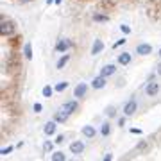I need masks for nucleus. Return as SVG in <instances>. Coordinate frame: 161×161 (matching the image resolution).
Wrapping results in <instances>:
<instances>
[{
  "label": "nucleus",
  "mask_w": 161,
  "mask_h": 161,
  "mask_svg": "<svg viewBox=\"0 0 161 161\" xmlns=\"http://www.w3.org/2000/svg\"><path fill=\"white\" fill-rule=\"evenodd\" d=\"M6 68H7V74H20L22 70V63H20V56L16 52H11L9 58H7V63H6Z\"/></svg>",
  "instance_id": "nucleus-1"
},
{
  "label": "nucleus",
  "mask_w": 161,
  "mask_h": 161,
  "mask_svg": "<svg viewBox=\"0 0 161 161\" xmlns=\"http://www.w3.org/2000/svg\"><path fill=\"white\" fill-rule=\"evenodd\" d=\"M14 31H16V23L11 22V20H7L6 16H2V20H0V34L11 36Z\"/></svg>",
  "instance_id": "nucleus-2"
},
{
  "label": "nucleus",
  "mask_w": 161,
  "mask_h": 161,
  "mask_svg": "<svg viewBox=\"0 0 161 161\" xmlns=\"http://www.w3.org/2000/svg\"><path fill=\"white\" fill-rule=\"evenodd\" d=\"M136 108H138V104H136V100L134 98H131L129 102L124 106V115L125 116H131V115H134L136 113Z\"/></svg>",
  "instance_id": "nucleus-3"
},
{
  "label": "nucleus",
  "mask_w": 161,
  "mask_h": 161,
  "mask_svg": "<svg viewBox=\"0 0 161 161\" xmlns=\"http://www.w3.org/2000/svg\"><path fill=\"white\" fill-rule=\"evenodd\" d=\"M115 7H116L115 0H100L98 2V9L100 11H113Z\"/></svg>",
  "instance_id": "nucleus-4"
},
{
  "label": "nucleus",
  "mask_w": 161,
  "mask_h": 161,
  "mask_svg": "<svg viewBox=\"0 0 161 161\" xmlns=\"http://www.w3.org/2000/svg\"><path fill=\"white\" fill-rule=\"evenodd\" d=\"M68 116H70V113H68L66 109H64V108H61V109H59L58 113H56V115H54V120L59 122V124H64V122L68 120Z\"/></svg>",
  "instance_id": "nucleus-5"
},
{
  "label": "nucleus",
  "mask_w": 161,
  "mask_h": 161,
  "mask_svg": "<svg viewBox=\"0 0 161 161\" xmlns=\"http://www.w3.org/2000/svg\"><path fill=\"white\" fill-rule=\"evenodd\" d=\"M145 93H147L149 97H156V95L159 93V82H150L149 86L145 88Z\"/></svg>",
  "instance_id": "nucleus-6"
},
{
  "label": "nucleus",
  "mask_w": 161,
  "mask_h": 161,
  "mask_svg": "<svg viewBox=\"0 0 161 161\" xmlns=\"http://www.w3.org/2000/svg\"><path fill=\"white\" fill-rule=\"evenodd\" d=\"M88 92V84L86 82H80V84H77V88H75V92H74V97L77 98H82L84 95H86Z\"/></svg>",
  "instance_id": "nucleus-7"
},
{
  "label": "nucleus",
  "mask_w": 161,
  "mask_h": 161,
  "mask_svg": "<svg viewBox=\"0 0 161 161\" xmlns=\"http://www.w3.org/2000/svg\"><path fill=\"white\" fill-rule=\"evenodd\" d=\"M72 47V41L70 40H59L58 43H56V50L58 52H66Z\"/></svg>",
  "instance_id": "nucleus-8"
},
{
  "label": "nucleus",
  "mask_w": 161,
  "mask_h": 161,
  "mask_svg": "<svg viewBox=\"0 0 161 161\" xmlns=\"http://www.w3.org/2000/svg\"><path fill=\"white\" fill-rule=\"evenodd\" d=\"M92 86L95 88V90H100V88H104V86H106V77H104V75H98V77H95V79H93V82H92Z\"/></svg>",
  "instance_id": "nucleus-9"
},
{
  "label": "nucleus",
  "mask_w": 161,
  "mask_h": 161,
  "mask_svg": "<svg viewBox=\"0 0 161 161\" xmlns=\"http://www.w3.org/2000/svg\"><path fill=\"white\" fill-rule=\"evenodd\" d=\"M56 124H58L56 120L47 122V124H45V134H47V136H52V134L56 132V129H58V125H56Z\"/></svg>",
  "instance_id": "nucleus-10"
},
{
  "label": "nucleus",
  "mask_w": 161,
  "mask_h": 161,
  "mask_svg": "<svg viewBox=\"0 0 161 161\" xmlns=\"http://www.w3.org/2000/svg\"><path fill=\"white\" fill-rule=\"evenodd\" d=\"M70 150H72L74 154H82V152H84V143H82V142H74V143L70 145Z\"/></svg>",
  "instance_id": "nucleus-11"
},
{
  "label": "nucleus",
  "mask_w": 161,
  "mask_h": 161,
  "mask_svg": "<svg viewBox=\"0 0 161 161\" xmlns=\"http://www.w3.org/2000/svg\"><path fill=\"white\" fill-rule=\"evenodd\" d=\"M116 72V66L115 64H106L102 70H100V75H104V77H109V75H113Z\"/></svg>",
  "instance_id": "nucleus-12"
},
{
  "label": "nucleus",
  "mask_w": 161,
  "mask_h": 161,
  "mask_svg": "<svg viewBox=\"0 0 161 161\" xmlns=\"http://www.w3.org/2000/svg\"><path fill=\"white\" fill-rule=\"evenodd\" d=\"M136 52H138L140 56H147V54H150V52H152V47L147 45V43H142V45H138Z\"/></svg>",
  "instance_id": "nucleus-13"
},
{
  "label": "nucleus",
  "mask_w": 161,
  "mask_h": 161,
  "mask_svg": "<svg viewBox=\"0 0 161 161\" xmlns=\"http://www.w3.org/2000/svg\"><path fill=\"white\" fill-rule=\"evenodd\" d=\"M63 108H64L66 111H68L70 115H72V113H75V111H77V108H79V104L75 102V100H70V102H66V104H64Z\"/></svg>",
  "instance_id": "nucleus-14"
},
{
  "label": "nucleus",
  "mask_w": 161,
  "mask_h": 161,
  "mask_svg": "<svg viewBox=\"0 0 161 161\" xmlns=\"http://www.w3.org/2000/svg\"><path fill=\"white\" fill-rule=\"evenodd\" d=\"M104 48V43L102 40H95V43H93V48H92V56H97L98 52Z\"/></svg>",
  "instance_id": "nucleus-15"
},
{
  "label": "nucleus",
  "mask_w": 161,
  "mask_h": 161,
  "mask_svg": "<svg viewBox=\"0 0 161 161\" xmlns=\"http://www.w3.org/2000/svg\"><path fill=\"white\" fill-rule=\"evenodd\" d=\"M159 13H161V9L158 6H150L149 7V16L152 18V20H158V18H159Z\"/></svg>",
  "instance_id": "nucleus-16"
},
{
  "label": "nucleus",
  "mask_w": 161,
  "mask_h": 161,
  "mask_svg": "<svg viewBox=\"0 0 161 161\" xmlns=\"http://www.w3.org/2000/svg\"><path fill=\"white\" fill-rule=\"evenodd\" d=\"M118 63H120V64H129V63H131V54H129V52L120 54V56H118Z\"/></svg>",
  "instance_id": "nucleus-17"
},
{
  "label": "nucleus",
  "mask_w": 161,
  "mask_h": 161,
  "mask_svg": "<svg viewBox=\"0 0 161 161\" xmlns=\"http://www.w3.org/2000/svg\"><path fill=\"white\" fill-rule=\"evenodd\" d=\"M100 134H102V136H109L111 134V124L109 122H104L102 125H100Z\"/></svg>",
  "instance_id": "nucleus-18"
},
{
  "label": "nucleus",
  "mask_w": 161,
  "mask_h": 161,
  "mask_svg": "<svg viewBox=\"0 0 161 161\" xmlns=\"http://www.w3.org/2000/svg\"><path fill=\"white\" fill-rule=\"evenodd\" d=\"M82 134H84V136H88V138H93V136H95V129H93L92 125L82 127Z\"/></svg>",
  "instance_id": "nucleus-19"
},
{
  "label": "nucleus",
  "mask_w": 161,
  "mask_h": 161,
  "mask_svg": "<svg viewBox=\"0 0 161 161\" xmlns=\"http://www.w3.org/2000/svg\"><path fill=\"white\" fill-rule=\"evenodd\" d=\"M68 61H70V56H68V54H64L63 58H61V59L58 61V68H59V70H61V68H64V64L68 63Z\"/></svg>",
  "instance_id": "nucleus-20"
},
{
  "label": "nucleus",
  "mask_w": 161,
  "mask_h": 161,
  "mask_svg": "<svg viewBox=\"0 0 161 161\" xmlns=\"http://www.w3.org/2000/svg\"><path fill=\"white\" fill-rule=\"evenodd\" d=\"M23 56H25L27 59H32V47H31V43L25 45V48H23Z\"/></svg>",
  "instance_id": "nucleus-21"
},
{
  "label": "nucleus",
  "mask_w": 161,
  "mask_h": 161,
  "mask_svg": "<svg viewBox=\"0 0 161 161\" xmlns=\"http://www.w3.org/2000/svg\"><path fill=\"white\" fill-rule=\"evenodd\" d=\"M64 159H66V156L63 152H54L52 154V161H64Z\"/></svg>",
  "instance_id": "nucleus-22"
},
{
  "label": "nucleus",
  "mask_w": 161,
  "mask_h": 161,
  "mask_svg": "<svg viewBox=\"0 0 161 161\" xmlns=\"http://www.w3.org/2000/svg\"><path fill=\"white\" fill-rule=\"evenodd\" d=\"M93 20H95V22H108V20H109V16H108V14H93Z\"/></svg>",
  "instance_id": "nucleus-23"
},
{
  "label": "nucleus",
  "mask_w": 161,
  "mask_h": 161,
  "mask_svg": "<svg viewBox=\"0 0 161 161\" xmlns=\"http://www.w3.org/2000/svg\"><path fill=\"white\" fill-rule=\"evenodd\" d=\"M66 88H68V82H59V84H56V88H54V90H56L58 93H61V92H64Z\"/></svg>",
  "instance_id": "nucleus-24"
},
{
  "label": "nucleus",
  "mask_w": 161,
  "mask_h": 161,
  "mask_svg": "<svg viewBox=\"0 0 161 161\" xmlns=\"http://www.w3.org/2000/svg\"><path fill=\"white\" fill-rule=\"evenodd\" d=\"M52 92H54V90H52L50 86H45V88H43V95H45V97H52Z\"/></svg>",
  "instance_id": "nucleus-25"
},
{
  "label": "nucleus",
  "mask_w": 161,
  "mask_h": 161,
  "mask_svg": "<svg viewBox=\"0 0 161 161\" xmlns=\"http://www.w3.org/2000/svg\"><path fill=\"white\" fill-rule=\"evenodd\" d=\"M11 150H13V147L9 145V147H6V149H2V150H0V154H2V156H7L9 152H11Z\"/></svg>",
  "instance_id": "nucleus-26"
},
{
  "label": "nucleus",
  "mask_w": 161,
  "mask_h": 161,
  "mask_svg": "<svg viewBox=\"0 0 161 161\" xmlns=\"http://www.w3.org/2000/svg\"><path fill=\"white\" fill-rule=\"evenodd\" d=\"M43 150H45V152H50V150H52V143H50V142H45V145H43Z\"/></svg>",
  "instance_id": "nucleus-27"
},
{
  "label": "nucleus",
  "mask_w": 161,
  "mask_h": 161,
  "mask_svg": "<svg viewBox=\"0 0 161 161\" xmlns=\"http://www.w3.org/2000/svg\"><path fill=\"white\" fill-rule=\"evenodd\" d=\"M120 29H122V32H124V34H129V32H131V27H129V25H122Z\"/></svg>",
  "instance_id": "nucleus-28"
},
{
  "label": "nucleus",
  "mask_w": 161,
  "mask_h": 161,
  "mask_svg": "<svg viewBox=\"0 0 161 161\" xmlns=\"http://www.w3.org/2000/svg\"><path fill=\"white\" fill-rule=\"evenodd\" d=\"M18 45H20V38H13V40H11V47L14 48V47H18Z\"/></svg>",
  "instance_id": "nucleus-29"
},
{
  "label": "nucleus",
  "mask_w": 161,
  "mask_h": 161,
  "mask_svg": "<svg viewBox=\"0 0 161 161\" xmlns=\"http://www.w3.org/2000/svg\"><path fill=\"white\" fill-rule=\"evenodd\" d=\"M106 113H108V116H115V108H108Z\"/></svg>",
  "instance_id": "nucleus-30"
},
{
  "label": "nucleus",
  "mask_w": 161,
  "mask_h": 161,
  "mask_svg": "<svg viewBox=\"0 0 161 161\" xmlns=\"http://www.w3.org/2000/svg\"><path fill=\"white\" fill-rule=\"evenodd\" d=\"M63 142H64V136H63V134H59V136H58V138H56V143H63Z\"/></svg>",
  "instance_id": "nucleus-31"
},
{
  "label": "nucleus",
  "mask_w": 161,
  "mask_h": 161,
  "mask_svg": "<svg viewBox=\"0 0 161 161\" xmlns=\"http://www.w3.org/2000/svg\"><path fill=\"white\" fill-rule=\"evenodd\" d=\"M124 43H125V40H124V38H122V40H118L115 43V45H113V48H116V47H120V45H124Z\"/></svg>",
  "instance_id": "nucleus-32"
},
{
  "label": "nucleus",
  "mask_w": 161,
  "mask_h": 161,
  "mask_svg": "<svg viewBox=\"0 0 161 161\" xmlns=\"http://www.w3.org/2000/svg\"><path fill=\"white\" fill-rule=\"evenodd\" d=\"M41 111V104H34V113H40Z\"/></svg>",
  "instance_id": "nucleus-33"
},
{
  "label": "nucleus",
  "mask_w": 161,
  "mask_h": 161,
  "mask_svg": "<svg viewBox=\"0 0 161 161\" xmlns=\"http://www.w3.org/2000/svg\"><path fill=\"white\" fill-rule=\"evenodd\" d=\"M104 159H106V161H111V159H113V156H111V154H106V156H104Z\"/></svg>",
  "instance_id": "nucleus-34"
},
{
  "label": "nucleus",
  "mask_w": 161,
  "mask_h": 161,
  "mask_svg": "<svg viewBox=\"0 0 161 161\" xmlns=\"http://www.w3.org/2000/svg\"><path fill=\"white\" fill-rule=\"evenodd\" d=\"M158 74L161 75V64H159V66H158Z\"/></svg>",
  "instance_id": "nucleus-35"
},
{
  "label": "nucleus",
  "mask_w": 161,
  "mask_h": 161,
  "mask_svg": "<svg viewBox=\"0 0 161 161\" xmlns=\"http://www.w3.org/2000/svg\"><path fill=\"white\" fill-rule=\"evenodd\" d=\"M61 2H63V0H56V4H61Z\"/></svg>",
  "instance_id": "nucleus-36"
},
{
  "label": "nucleus",
  "mask_w": 161,
  "mask_h": 161,
  "mask_svg": "<svg viewBox=\"0 0 161 161\" xmlns=\"http://www.w3.org/2000/svg\"><path fill=\"white\" fill-rule=\"evenodd\" d=\"M20 2H23V4H25V2H31V0H20Z\"/></svg>",
  "instance_id": "nucleus-37"
},
{
  "label": "nucleus",
  "mask_w": 161,
  "mask_h": 161,
  "mask_svg": "<svg viewBox=\"0 0 161 161\" xmlns=\"http://www.w3.org/2000/svg\"><path fill=\"white\" fill-rule=\"evenodd\" d=\"M80 2H92V0H80Z\"/></svg>",
  "instance_id": "nucleus-38"
},
{
  "label": "nucleus",
  "mask_w": 161,
  "mask_h": 161,
  "mask_svg": "<svg viewBox=\"0 0 161 161\" xmlns=\"http://www.w3.org/2000/svg\"><path fill=\"white\" fill-rule=\"evenodd\" d=\"M159 58H161V50H159Z\"/></svg>",
  "instance_id": "nucleus-39"
}]
</instances>
